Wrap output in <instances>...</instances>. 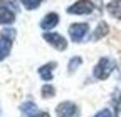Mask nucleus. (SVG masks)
<instances>
[{
	"mask_svg": "<svg viewBox=\"0 0 121 117\" xmlns=\"http://www.w3.org/2000/svg\"><path fill=\"white\" fill-rule=\"evenodd\" d=\"M116 64L113 58H108V57H103L101 60L96 64L94 67V77L99 79V80H104V79H108L111 75V72L114 70Z\"/></svg>",
	"mask_w": 121,
	"mask_h": 117,
	"instance_id": "1",
	"label": "nucleus"
},
{
	"mask_svg": "<svg viewBox=\"0 0 121 117\" xmlns=\"http://www.w3.org/2000/svg\"><path fill=\"white\" fill-rule=\"evenodd\" d=\"M94 10V5L89 0H78L74 5H71L67 8V13H78V15H86Z\"/></svg>",
	"mask_w": 121,
	"mask_h": 117,
	"instance_id": "2",
	"label": "nucleus"
},
{
	"mask_svg": "<svg viewBox=\"0 0 121 117\" xmlns=\"http://www.w3.org/2000/svg\"><path fill=\"white\" fill-rule=\"evenodd\" d=\"M57 117H78V105L72 102H60L56 107Z\"/></svg>",
	"mask_w": 121,
	"mask_h": 117,
	"instance_id": "3",
	"label": "nucleus"
},
{
	"mask_svg": "<svg viewBox=\"0 0 121 117\" xmlns=\"http://www.w3.org/2000/svg\"><path fill=\"white\" fill-rule=\"evenodd\" d=\"M44 40H47L52 47H56L57 50H66L67 49V42L62 35L54 34V32H45L44 34Z\"/></svg>",
	"mask_w": 121,
	"mask_h": 117,
	"instance_id": "4",
	"label": "nucleus"
},
{
	"mask_svg": "<svg viewBox=\"0 0 121 117\" xmlns=\"http://www.w3.org/2000/svg\"><path fill=\"white\" fill-rule=\"evenodd\" d=\"M86 34H87V25L86 23H72L69 27V35L74 42H81Z\"/></svg>",
	"mask_w": 121,
	"mask_h": 117,
	"instance_id": "5",
	"label": "nucleus"
},
{
	"mask_svg": "<svg viewBox=\"0 0 121 117\" xmlns=\"http://www.w3.org/2000/svg\"><path fill=\"white\" fill-rule=\"evenodd\" d=\"M13 20H15V13H13L9 7L0 5V23H2V25H9V23H12Z\"/></svg>",
	"mask_w": 121,
	"mask_h": 117,
	"instance_id": "6",
	"label": "nucleus"
},
{
	"mask_svg": "<svg viewBox=\"0 0 121 117\" xmlns=\"http://www.w3.org/2000/svg\"><path fill=\"white\" fill-rule=\"evenodd\" d=\"M57 22H59V17H57V13H54V12H51V13H47L44 19H42V22H40V27L44 28V30H51V28H54L56 25H57Z\"/></svg>",
	"mask_w": 121,
	"mask_h": 117,
	"instance_id": "7",
	"label": "nucleus"
},
{
	"mask_svg": "<svg viewBox=\"0 0 121 117\" xmlns=\"http://www.w3.org/2000/svg\"><path fill=\"white\" fill-rule=\"evenodd\" d=\"M54 67H56V62H51V64H45L39 69V75L44 79V80H52V74H54Z\"/></svg>",
	"mask_w": 121,
	"mask_h": 117,
	"instance_id": "8",
	"label": "nucleus"
},
{
	"mask_svg": "<svg viewBox=\"0 0 121 117\" xmlns=\"http://www.w3.org/2000/svg\"><path fill=\"white\" fill-rule=\"evenodd\" d=\"M106 10H108L113 17L116 19H121V0H113L106 5Z\"/></svg>",
	"mask_w": 121,
	"mask_h": 117,
	"instance_id": "9",
	"label": "nucleus"
},
{
	"mask_svg": "<svg viewBox=\"0 0 121 117\" xmlns=\"http://www.w3.org/2000/svg\"><path fill=\"white\" fill-rule=\"evenodd\" d=\"M10 47H12V42L7 40L5 37H0V60H4V58L9 55Z\"/></svg>",
	"mask_w": 121,
	"mask_h": 117,
	"instance_id": "10",
	"label": "nucleus"
},
{
	"mask_svg": "<svg viewBox=\"0 0 121 117\" xmlns=\"http://www.w3.org/2000/svg\"><path fill=\"white\" fill-rule=\"evenodd\" d=\"M108 32H109V27H108V23H106V22H101V23L96 27L94 34H93V40H99L101 37H104Z\"/></svg>",
	"mask_w": 121,
	"mask_h": 117,
	"instance_id": "11",
	"label": "nucleus"
},
{
	"mask_svg": "<svg viewBox=\"0 0 121 117\" xmlns=\"http://www.w3.org/2000/svg\"><path fill=\"white\" fill-rule=\"evenodd\" d=\"M22 112L27 115V117H30V115H32V114H35L37 112V107L32 104V102H25V104H22Z\"/></svg>",
	"mask_w": 121,
	"mask_h": 117,
	"instance_id": "12",
	"label": "nucleus"
},
{
	"mask_svg": "<svg viewBox=\"0 0 121 117\" xmlns=\"http://www.w3.org/2000/svg\"><path fill=\"white\" fill-rule=\"evenodd\" d=\"M22 2V5L25 7V8H29V10H34V8H37L39 5H40V2L42 0H20Z\"/></svg>",
	"mask_w": 121,
	"mask_h": 117,
	"instance_id": "13",
	"label": "nucleus"
},
{
	"mask_svg": "<svg viewBox=\"0 0 121 117\" xmlns=\"http://www.w3.org/2000/svg\"><path fill=\"white\" fill-rule=\"evenodd\" d=\"M81 62H82V58H81V57H72V58H71V62H69V72H74L76 69L81 65Z\"/></svg>",
	"mask_w": 121,
	"mask_h": 117,
	"instance_id": "14",
	"label": "nucleus"
},
{
	"mask_svg": "<svg viewBox=\"0 0 121 117\" xmlns=\"http://www.w3.org/2000/svg\"><path fill=\"white\" fill-rule=\"evenodd\" d=\"M54 92H56V89H54L52 85H47V84H45V85L42 87V97H45V99H47V97H52Z\"/></svg>",
	"mask_w": 121,
	"mask_h": 117,
	"instance_id": "15",
	"label": "nucleus"
},
{
	"mask_svg": "<svg viewBox=\"0 0 121 117\" xmlns=\"http://www.w3.org/2000/svg\"><path fill=\"white\" fill-rule=\"evenodd\" d=\"M94 117H113V114H111L109 109H103V110H99Z\"/></svg>",
	"mask_w": 121,
	"mask_h": 117,
	"instance_id": "16",
	"label": "nucleus"
},
{
	"mask_svg": "<svg viewBox=\"0 0 121 117\" xmlns=\"http://www.w3.org/2000/svg\"><path fill=\"white\" fill-rule=\"evenodd\" d=\"M30 117H51V115H49L47 112H39V110H37L35 114H32Z\"/></svg>",
	"mask_w": 121,
	"mask_h": 117,
	"instance_id": "17",
	"label": "nucleus"
},
{
	"mask_svg": "<svg viewBox=\"0 0 121 117\" xmlns=\"http://www.w3.org/2000/svg\"><path fill=\"white\" fill-rule=\"evenodd\" d=\"M7 35H10V37H13V35H15V32H13V30H7V28H5V30L2 32V37H7Z\"/></svg>",
	"mask_w": 121,
	"mask_h": 117,
	"instance_id": "18",
	"label": "nucleus"
}]
</instances>
